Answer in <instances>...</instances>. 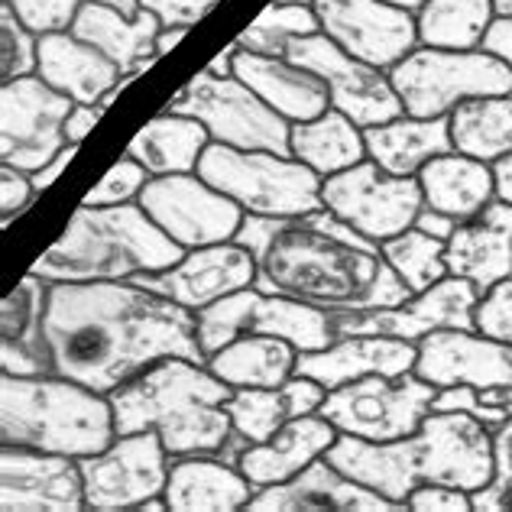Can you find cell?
<instances>
[{
    "instance_id": "38",
    "label": "cell",
    "mask_w": 512,
    "mask_h": 512,
    "mask_svg": "<svg viewBox=\"0 0 512 512\" xmlns=\"http://www.w3.org/2000/svg\"><path fill=\"white\" fill-rule=\"evenodd\" d=\"M493 17V0H425L415 10L419 43L435 49H480Z\"/></svg>"
},
{
    "instance_id": "31",
    "label": "cell",
    "mask_w": 512,
    "mask_h": 512,
    "mask_svg": "<svg viewBox=\"0 0 512 512\" xmlns=\"http://www.w3.org/2000/svg\"><path fill=\"white\" fill-rule=\"evenodd\" d=\"M163 30V20L153 10H140L137 17H124L107 4H82L72 23V33L85 43L98 46L107 59H114L124 72H146L159 59L156 36Z\"/></svg>"
},
{
    "instance_id": "36",
    "label": "cell",
    "mask_w": 512,
    "mask_h": 512,
    "mask_svg": "<svg viewBox=\"0 0 512 512\" xmlns=\"http://www.w3.org/2000/svg\"><path fill=\"white\" fill-rule=\"evenodd\" d=\"M292 156L302 159L305 166H312L321 179L338 175L367 159L363 127H357L347 114L328 107L315 120L292 124Z\"/></svg>"
},
{
    "instance_id": "13",
    "label": "cell",
    "mask_w": 512,
    "mask_h": 512,
    "mask_svg": "<svg viewBox=\"0 0 512 512\" xmlns=\"http://www.w3.org/2000/svg\"><path fill=\"white\" fill-rule=\"evenodd\" d=\"M140 205L185 250L234 240L247 211L218 192L198 172L153 175L140 192Z\"/></svg>"
},
{
    "instance_id": "61",
    "label": "cell",
    "mask_w": 512,
    "mask_h": 512,
    "mask_svg": "<svg viewBox=\"0 0 512 512\" xmlns=\"http://www.w3.org/2000/svg\"><path fill=\"white\" fill-rule=\"evenodd\" d=\"M4 4H7V0H4Z\"/></svg>"
},
{
    "instance_id": "42",
    "label": "cell",
    "mask_w": 512,
    "mask_h": 512,
    "mask_svg": "<svg viewBox=\"0 0 512 512\" xmlns=\"http://www.w3.org/2000/svg\"><path fill=\"white\" fill-rule=\"evenodd\" d=\"M512 493V412L493 428V477L474 493V512H506V496Z\"/></svg>"
},
{
    "instance_id": "33",
    "label": "cell",
    "mask_w": 512,
    "mask_h": 512,
    "mask_svg": "<svg viewBox=\"0 0 512 512\" xmlns=\"http://www.w3.org/2000/svg\"><path fill=\"white\" fill-rule=\"evenodd\" d=\"M419 185L425 195V208L444 211L457 221L474 218L490 201H496L493 166L457 150L425 163L419 172Z\"/></svg>"
},
{
    "instance_id": "59",
    "label": "cell",
    "mask_w": 512,
    "mask_h": 512,
    "mask_svg": "<svg viewBox=\"0 0 512 512\" xmlns=\"http://www.w3.org/2000/svg\"><path fill=\"white\" fill-rule=\"evenodd\" d=\"M276 4H312V0H276Z\"/></svg>"
},
{
    "instance_id": "58",
    "label": "cell",
    "mask_w": 512,
    "mask_h": 512,
    "mask_svg": "<svg viewBox=\"0 0 512 512\" xmlns=\"http://www.w3.org/2000/svg\"><path fill=\"white\" fill-rule=\"evenodd\" d=\"M386 4H396V7H406V10H419L425 0H386Z\"/></svg>"
},
{
    "instance_id": "21",
    "label": "cell",
    "mask_w": 512,
    "mask_h": 512,
    "mask_svg": "<svg viewBox=\"0 0 512 512\" xmlns=\"http://www.w3.org/2000/svg\"><path fill=\"white\" fill-rule=\"evenodd\" d=\"M253 279H256V260L237 237L224 240V244L188 250L179 263L159 269V273L133 276V282L192 308V312H201V308L221 302L224 295L253 286Z\"/></svg>"
},
{
    "instance_id": "1",
    "label": "cell",
    "mask_w": 512,
    "mask_h": 512,
    "mask_svg": "<svg viewBox=\"0 0 512 512\" xmlns=\"http://www.w3.org/2000/svg\"><path fill=\"white\" fill-rule=\"evenodd\" d=\"M46 334L56 373L104 396L166 357L208 360L192 308L133 279L52 282Z\"/></svg>"
},
{
    "instance_id": "30",
    "label": "cell",
    "mask_w": 512,
    "mask_h": 512,
    "mask_svg": "<svg viewBox=\"0 0 512 512\" xmlns=\"http://www.w3.org/2000/svg\"><path fill=\"white\" fill-rule=\"evenodd\" d=\"M328 399V389L312 376L295 373L289 383L282 386H247L234 389L227 399V415L237 428V435L247 444L266 441L269 435L299 419V415H312Z\"/></svg>"
},
{
    "instance_id": "14",
    "label": "cell",
    "mask_w": 512,
    "mask_h": 512,
    "mask_svg": "<svg viewBox=\"0 0 512 512\" xmlns=\"http://www.w3.org/2000/svg\"><path fill=\"white\" fill-rule=\"evenodd\" d=\"M169 461L172 457L159 431L117 435L111 448L78 461L85 480V509L124 512L140 509L153 496H163Z\"/></svg>"
},
{
    "instance_id": "32",
    "label": "cell",
    "mask_w": 512,
    "mask_h": 512,
    "mask_svg": "<svg viewBox=\"0 0 512 512\" xmlns=\"http://www.w3.org/2000/svg\"><path fill=\"white\" fill-rule=\"evenodd\" d=\"M367 156L393 175H419L425 163L454 150L448 117H412L402 114L363 130Z\"/></svg>"
},
{
    "instance_id": "40",
    "label": "cell",
    "mask_w": 512,
    "mask_h": 512,
    "mask_svg": "<svg viewBox=\"0 0 512 512\" xmlns=\"http://www.w3.org/2000/svg\"><path fill=\"white\" fill-rule=\"evenodd\" d=\"M318 33V17L312 4H269L244 33L237 36L240 49L260 56H286L292 39Z\"/></svg>"
},
{
    "instance_id": "2",
    "label": "cell",
    "mask_w": 512,
    "mask_h": 512,
    "mask_svg": "<svg viewBox=\"0 0 512 512\" xmlns=\"http://www.w3.org/2000/svg\"><path fill=\"white\" fill-rule=\"evenodd\" d=\"M237 240L256 260V289L328 315L402 305L412 295L389 266L383 247L334 218L328 208L295 218L247 214Z\"/></svg>"
},
{
    "instance_id": "17",
    "label": "cell",
    "mask_w": 512,
    "mask_h": 512,
    "mask_svg": "<svg viewBox=\"0 0 512 512\" xmlns=\"http://www.w3.org/2000/svg\"><path fill=\"white\" fill-rule=\"evenodd\" d=\"M318 30L347 56L389 72L419 43L415 10L386 0H312Z\"/></svg>"
},
{
    "instance_id": "50",
    "label": "cell",
    "mask_w": 512,
    "mask_h": 512,
    "mask_svg": "<svg viewBox=\"0 0 512 512\" xmlns=\"http://www.w3.org/2000/svg\"><path fill=\"white\" fill-rule=\"evenodd\" d=\"M104 111L107 107H101V104H75L69 120H65V140L82 146V140L91 133V127L98 124Z\"/></svg>"
},
{
    "instance_id": "60",
    "label": "cell",
    "mask_w": 512,
    "mask_h": 512,
    "mask_svg": "<svg viewBox=\"0 0 512 512\" xmlns=\"http://www.w3.org/2000/svg\"><path fill=\"white\" fill-rule=\"evenodd\" d=\"M509 509H512V493L506 496V512H509Z\"/></svg>"
},
{
    "instance_id": "45",
    "label": "cell",
    "mask_w": 512,
    "mask_h": 512,
    "mask_svg": "<svg viewBox=\"0 0 512 512\" xmlns=\"http://www.w3.org/2000/svg\"><path fill=\"white\" fill-rule=\"evenodd\" d=\"M7 4L36 36H46L72 30L85 0H7Z\"/></svg>"
},
{
    "instance_id": "34",
    "label": "cell",
    "mask_w": 512,
    "mask_h": 512,
    "mask_svg": "<svg viewBox=\"0 0 512 512\" xmlns=\"http://www.w3.org/2000/svg\"><path fill=\"white\" fill-rule=\"evenodd\" d=\"M295 363H299V347L269 338V334H240V338L227 341L205 360V367L221 376L231 389L247 386H282L295 376Z\"/></svg>"
},
{
    "instance_id": "22",
    "label": "cell",
    "mask_w": 512,
    "mask_h": 512,
    "mask_svg": "<svg viewBox=\"0 0 512 512\" xmlns=\"http://www.w3.org/2000/svg\"><path fill=\"white\" fill-rule=\"evenodd\" d=\"M247 509L250 512H402L406 506L386 500L376 490L350 480L328 457H318L315 464H308L292 480L256 490Z\"/></svg>"
},
{
    "instance_id": "19",
    "label": "cell",
    "mask_w": 512,
    "mask_h": 512,
    "mask_svg": "<svg viewBox=\"0 0 512 512\" xmlns=\"http://www.w3.org/2000/svg\"><path fill=\"white\" fill-rule=\"evenodd\" d=\"M0 509L4 512H78L85 480L75 457L4 444L0 448Z\"/></svg>"
},
{
    "instance_id": "11",
    "label": "cell",
    "mask_w": 512,
    "mask_h": 512,
    "mask_svg": "<svg viewBox=\"0 0 512 512\" xmlns=\"http://www.w3.org/2000/svg\"><path fill=\"white\" fill-rule=\"evenodd\" d=\"M438 386L425 383L419 373L363 376V380L331 389L321 402V415L334 422L341 435L363 441H399L422 428Z\"/></svg>"
},
{
    "instance_id": "15",
    "label": "cell",
    "mask_w": 512,
    "mask_h": 512,
    "mask_svg": "<svg viewBox=\"0 0 512 512\" xmlns=\"http://www.w3.org/2000/svg\"><path fill=\"white\" fill-rule=\"evenodd\" d=\"M75 101L39 75L0 85V163L23 172L43 169L65 140V120Z\"/></svg>"
},
{
    "instance_id": "20",
    "label": "cell",
    "mask_w": 512,
    "mask_h": 512,
    "mask_svg": "<svg viewBox=\"0 0 512 512\" xmlns=\"http://www.w3.org/2000/svg\"><path fill=\"white\" fill-rule=\"evenodd\" d=\"M412 370L438 389H512V344L493 341L477 328H441L419 341V360Z\"/></svg>"
},
{
    "instance_id": "52",
    "label": "cell",
    "mask_w": 512,
    "mask_h": 512,
    "mask_svg": "<svg viewBox=\"0 0 512 512\" xmlns=\"http://www.w3.org/2000/svg\"><path fill=\"white\" fill-rule=\"evenodd\" d=\"M457 224H461V221L451 218V214H444V211H435V208H422L419 221H415V227H422L425 234L438 237V240H448Z\"/></svg>"
},
{
    "instance_id": "28",
    "label": "cell",
    "mask_w": 512,
    "mask_h": 512,
    "mask_svg": "<svg viewBox=\"0 0 512 512\" xmlns=\"http://www.w3.org/2000/svg\"><path fill=\"white\" fill-rule=\"evenodd\" d=\"M253 483L237 461L221 454H188L169 461V512H237L253 500Z\"/></svg>"
},
{
    "instance_id": "5",
    "label": "cell",
    "mask_w": 512,
    "mask_h": 512,
    "mask_svg": "<svg viewBox=\"0 0 512 512\" xmlns=\"http://www.w3.org/2000/svg\"><path fill=\"white\" fill-rule=\"evenodd\" d=\"M185 253L140 201L107 208L82 205L30 273L49 282H120L169 269Z\"/></svg>"
},
{
    "instance_id": "49",
    "label": "cell",
    "mask_w": 512,
    "mask_h": 512,
    "mask_svg": "<svg viewBox=\"0 0 512 512\" xmlns=\"http://www.w3.org/2000/svg\"><path fill=\"white\" fill-rule=\"evenodd\" d=\"M480 49L490 52V56H496L512 69V13H509V17H493L490 30L483 33Z\"/></svg>"
},
{
    "instance_id": "12",
    "label": "cell",
    "mask_w": 512,
    "mask_h": 512,
    "mask_svg": "<svg viewBox=\"0 0 512 512\" xmlns=\"http://www.w3.org/2000/svg\"><path fill=\"white\" fill-rule=\"evenodd\" d=\"M321 205L357 234L383 244L415 227L425 208V195L419 175H393L367 156L357 166L328 175L321 185Z\"/></svg>"
},
{
    "instance_id": "6",
    "label": "cell",
    "mask_w": 512,
    "mask_h": 512,
    "mask_svg": "<svg viewBox=\"0 0 512 512\" xmlns=\"http://www.w3.org/2000/svg\"><path fill=\"white\" fill-rule=\"evenodd\" d=\"M117 438L111 396L59 373L0 376V441L65 457L101 454Z\"/></svg>"
},
{
    "instance_id": "55",
    "label": "cell",
    "mask_w": 512,
    "mask_h": 512,
    "mask_svg": "<svg viewBox=\"0 0 512 512\" xmlns=\"http://www.w3.org/2000/svg\"><path fill=\"white\" fill-rule=\"evenodd\" d=\"M88 4H107V7L124 13V17H137L143 10V0H88Z\"/></svg>"
},
{
    "instance_id": "51",
    "label": "cell",
    "mask_w": 512,
    "mask_h": 512,
    "mask_svg": "<svg viewBox=\"0 0 512 512\" xmlns=\"http://www.w3.org/2000/svg\"><path fill=\"white\" fill-rule=\"evenodd\" d=\"M75 153H78V143H69V146H62V150H59L56 156H52V159H49V163H46L43 169H36V172H33V185H36V192H39V195H43L46 188H49L52 182L59 179V175L65 172V166H69L72 159H75Z\"/></svg>"
},
{
    "instance_id": "29",
    "label": "cell",
    "mask_w": 512,
    "mask_h": 512,
    "mask_svg": "<svg viewBox=\"0 0 512 512\" xmlns=\"http://www.w3.org/2000/svg\"><path fill=\"white\" fill-rule=\"evenodd\" d=\"M36 75L75 104H98L127 72L72 30L39 36Z\"/></svg>"
},
{
    "instance_id": "35",
    "label": "cell",
    "mask_w": 512,
    "mask_h": 512,
    "mask_svg": "<svg viewBox=\"0 0 512 512\" xmlns=\"http://www.w3.org/2000/svg\"><path fill=\"white\" fill-rule=\"evenodd\" d=\"M211 143L205 124H198L195 117L163 111L153 120H146V127L130 140L127 156L150 175H172V172H195L198 159Z\"/></svg>"
},
{
    "instance_id": "54",
    "label": "cell",
    "mask_w": 512,
    "mask_h": 512,
    "mask_svg": "<svg viewBox=\"0 0 512 512\" xmlns=\"http://www.w3.org/2000/svg\"><path fill=\"white\" fill-rule=\"evenodd\" d=\"M188 30H182V26H172V30H169V26H163V30H159V36H156V56H166V52L175 46V43H179V39L185 36Z\"/></svg>"
},
{
    "instance_id": "44",
    "label": "cell",
    "mask_w": 512,
    "mask_h": 512,
    "mask_svg": "<svg viewBox=\"0 0 512 512\" xmlns=\"http://www.w3.org/2000/svg\"><path fill=\"white\" fill-rule=\"evenodd\" d=\"M474 328L493 341L512 344V276L500 279L487 292H480L474 308Z\"/></svg>"
},
{
    "instance_id": "37",
    "label": "cell",
    "mask_w": 512,
    "mask_h": 512,
    "mask_svg": "<svg viewBox=\"0 0 512 512\" xmlns=\"http://www.w3.org/2000/svg\"><path fill=\"white\" fill-rule=\"evenodd\" d=\"M448 120L457 153L483 159L490 166L512 153V91L461 101Z\"/></svg>"
},
{
    "instance_id": "24",
    "label": "cell",
    "mask_w": 512,
    "mask_h": 512,
    "mask_svg": "<svg viewBox=\"0 0 512 512\" xmlns=\"http://www.w3.org/2000/svg\"><path fill=\"white\" fill-rule=\"evenodd\" d=\"M52 282L26 273L17 289L7 292L0 305V370L13 376H43L56 373L46 334V308H49Z\"/></svg>"
},
{
    "instance_id": "48",
    "label": "cell",
    "mask_w": 512,
    "mask_h": 512,
    "mask_svg": "<svg viewBox=\"0 0 512 512\" xmlns=\"http://www.w3.org/2000/svg\"><path fill=\"white\" fill-rule=\"evenodd\" d=\"M221 0H143L146 10H153L163 26H182V30H192L198 20H205L208 13L218 7Z\"/></svg>"
},
{
    "instance_id": "53",
    "label": "cell",
    "mask_w": 512,
    "mask_h": 512,
    "mask_svg": "<svg viewBox=\"0 0 512 512\" xmlns=\"http://www.w3.org/2000/svg\"><path fill=\"white\" fill-rule=\"evenodd\" d=\"M493 179H496V198L512 205V153L493 163Z\"/></svg>"
},
{
    "instance_id": "56",
    "label": "cell",
    "mask_w": 512,
    "mask_h": 512,
    "mask_svg": "<svg viewBox=\"0 0 512 512\" xmlns=\"http://www.w3.org/2000/svg\"><path fill=\"white\" fill-rule=\"evenodd\" d=\"M487 402H496V406H506L512 409V389H487V393H480Z\"/></svg>"
},
{
    "instance_id": "26",
    "label": "cell",
    "mask_w": 512,
    "mask_h": 512,
    "mask_svg": "<svg viewBox=\"0 0 512 512\" xmlns=\"http://www.w3.org/2000/svg\"><path fill=\"white\" fill-rule=\"evenodd\" d=\"M444 260L451 276L474 282L480 292L512 276V205L496 198L474 218H464L448 237Z\"/></svg>"
},
{
    "instance_id": "7",
    "label": "cell",
    "mask_w": 512,
    "mask_h": 512,
    "mask_svg": "<svg viewBox=\"0 0 512 512\" xmlns=\"http://www.w3.org/2000/svg\"><path fill=\"white\" fill-rule=\"evenodd\" d=\"M195 172L218 192L234 198L247 214H260V218H295V214L325 208L321 205L325 179L295 156L237 150L211 140Z\"/></svg>"
},
{
    "instance_id": "8",
    "label": "cell",
    "mask_w": 512,
    "mask_h": 512,
    "mask_svg": "<svg viewBox=\"0 0 512 512\" xmlns=\"http://www.w3.org/2000/svg\"><path fill=\"white\" fill-rule=\"evenodd\" d=\"M406 114L448 117L461 101L512 91V69L483 49L415 46L389 69Z\"/></svg>"
},
{
    "instance_id": "9",
    "label": "cell",
    "mask_w": 512,
    "mask_h": 512,
    "mask_svg": "<svg viewBox=\"0 0 512 512\" xmlns=\"http://www.w3.org/2000/svg\"><path fill=\"white\" fill-rule=\"evenodd\" d=\"M166 111L195 117L214 143L292 156V124L237 75L198 72L166 104Z\"/></svg>"
},
{
    "instance_id": "10",
    "label": "cell",
    "mask_w": 512,
    "mask_h": 512,
    "mask_svg": "<svg viewBox=\"0 0 512 512\" xmlns=\"http://www.w3.org/2000/svg\"><path fill=\"white\" fill-rule=\"evenodd\" d=\"M195 315H198V341L205 357H211L227 341L240 338V334L282 338L299 347V354L321 350L341 338L334 315L305 302L286 299V295H269L256 286L224 295L221 302L201 308Z\"/></svg>"
},
{
    "instance_id": "4",
    "label": "cell",
    "mask_w": 512,
    "mask_h": 512,
    "mask_svg": "<svg viewBox=\"0 0 512 512\" xmlns=\"http://www.w3.org/2000/svg\"><path fill=\"white\" fill-rule=\"evenodd\" d=\"M231 393L205 363L166 357L111 393L117 435L159 431L169 457L221 454L237 461L247 441L227 415Z\"/></svg>"
},
{
    "instance_id": "46",
    "label": "cell",
    "mask_w": 512,
    "mask_h": 512,
    "mask_svg": "<svg viewBox=\"0 0 512 512\" xmlns=\"http://www.w3.org/2000/svg\"><path fill=\"white\" fill-rule=\"evenodd\" d=\"M406 509L412 512H474V496L448 483H422L406 496Z\"/></svg>"
},
{
    "instance_id": "3",
    "label": "cell",
    "mask_w": 512,
    "mask_h": 512,
    "mask_svg": "<svg viewBox=\"0 0 512 512\" xmlns=\"http://www.w3.org/2000/svg\"><path fill=\"white\" fill-rule=\"evenodd\" d=\"M325 457L350 480L402 506L422 483H448L474 496L493 477V428L470 412L431 409L415 435L399 441L338 435Z\"/></svg>"
},
{
    "instance_id": "16",
    "label": "cell",
    "mask_w": 512,
    "mask_h": 512,
    "mask_svg": "<svg viewBox=\"0 0 512 512\" xmlns=\"http://www.w3.org/2000/svg\"><path fill=\"white\" fill-rule=\"evenodd\" d=\"M286 56L305 65V69H312L321 82L328 85L334 111L347 114L363 130L406 114L393 82H389V72L347 56V52L338 43H331L321 30L292 39Z\"/></svg>"
},
{
    "instance_id": "47",
    "label": "cell",
    "mask_w": 512,
    "mask_h": 512,
    "mask_svg": "<svg viewBox=\"0 0 512 512\" xmlns=\"http://www.w3.org/2000/svg\"><path fill=\"white\" fill-rule=\"evenodd\" d=\"M36 185H33V172H23L17 166H0V211H4V227L23 214L26 208L36 201Z\"/></svg>"
},
{
    "instance_id": "25",
    "label": "cell",
    "mask_w": 512,
    "mask_h": 512,
    "mask_svg": "<svg viewBox=\"0 0 512 512\" xmlns=\"http://www.w3.org/2000/svg\"><path fill=\"white\" fill-rule=\"evenodd\" d=\"M338 435L341 431L321 412L299 415V419L286 422L266 441L244 444V451L237 454V467L244 470L253 490H266L273 483L292 480L308 464H315L318 457H325Z\"/></svg>"
},
{
    "instance_id": "39",
    "label": "cell",
    "mask_w": 512,
    "mask_h": 512,
    "mask_svg": "<svg viewBox=\"0 0 512 512\" xmlns=\"http://www.w3.org/2000/svg\"><path fill=\"white\" fill-rule=\"evenodd\" d=\"M380 247H383V256L389 260V266L396 269V276L412 289V295L431 289L444 276H451L448 260H444L448 240L431 237L422 231V227H409V231L383 240Z\"/></svg>"
},
{
    "instance_id": "18",
    "label": "cell",
    "mask_w": 512,
    "mask_h": 512,
    "mask_svg": "<svg viewBox=\"0 0 512 512\" xmlns=\"http://www.w3.org/2000/svg\"><path fill=\"white\" fill-rule=\"evenodd\" d=\"M480 289L461 276H444L425 292L409 295L402 305L370 308V312L334 315L341 334H386L419 344L425 334L441 328H474Z\"/></svg>"
},
{
    "instance_id": "41",
    "label": "cell",
    "mask_w": 512,
    "mask_h": 512,
    "mask_svg": "<svg viewBox=\"0 0 512 512\" xmlns=\"http://www.w3.org/2000/svg\"><path fill=\"white\" fill-rule=\"evenodd\" d=\"M39 36L26 26L10 4H0V85L36 75Z\"/></svg>"
},
{
    "instance_id": "23",
    "label": "cell",
    "mask_w": 512,
    "mask_h": 512,
    "mask_svg": "<svg viewBox=\"0 0 512 512\" xmlns=\"http://www.w3.org/2000/svg\"><path fill=\"white\" fill-rule=\"evenodd\" d=\"M415 360H419V344L412 341L386 338V334H341L328 347L299 354L295 373L312 376L331 393V389L363 380V376L409 373Z\"/></svg>"
},
{
    "instance_id": "57",
    "label": "cell",
    "mask_w": 512,
    "mask_h": 512,
    "mask_svg": "<svg viewBox=\"0 0 512 512\" xmlns=\"http://www.w3.org/2000/svg\"><path fill=\"white\" fill-rule=\"evenodd\" d=\"M493 7H496V17H509V13H512V0H493Z\"/></svg>"
},
{
    "instance_id": "27",
    "label": "cell",
    "mask_w": 512,
    "mask_h": 512,
    "mask_svg": "<svg viewBox=\"0 0 512 512\" xmlns=\"http://www.w3.org/2000/svg\"><path fill=\"white\" fill-rule=\"evenodd\" d=\"M234 75L279 111L289 124L315 120L331 107L328 85L289 56H260L250 49H234Z\"/></svg>"
},
{
    "instance_id": "43",
    "label": "cell",
    "mask_w": 512,
    "mask_h": 512,
    "mask_svg": "<svg viewBox=\"0 0 512 512\" xmlns=\"http://www.w3.org/2000/svg\"><path fill=\"white\" fill-rule=\"evenodd\" d=\"M150 179H153V175L146 172L137 163V159L124 153V159H117V163L107 169L104 179L85 195L82 205H98V208H107V205H130V201L140 198V192H143Z\"/></svg>"
}]
</instances>
